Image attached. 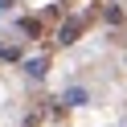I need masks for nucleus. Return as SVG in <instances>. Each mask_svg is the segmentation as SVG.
Masks as SVG:
<instances>
[{"instance_id": "nucleus-1", "label": "nucleus", "mask_w": 127, "mask_h": 127, "mask_svg": "<svg viewBox=\"0 0 127 127\" xmlns=\"http://www.w3.org/2000/svg\"><path fill=\"white\" fill-rule=\"evenodd\" d=\"M82 29H86V21H82V17H74V21H66V25H62V41H74V37L82 33Z\"/></svg>"}]
</instances>
